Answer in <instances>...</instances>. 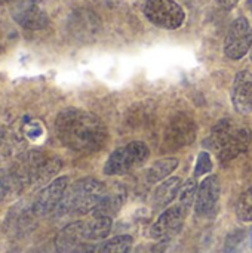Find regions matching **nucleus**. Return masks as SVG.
I'll return each mask as SVG.
<instances>
[{
    "instance_id": "obj_1",
    "label": "nucleus",
    "mask_w": 252,
    "mask_h": 253,
    "mask_svg": "<svg viewBox=\"0 0 252 253\" xmlns=\"http://www.w3.org/2000/svg\"><path fill=\"white\" fill-rule=\"evenodd\" d=\"M59 141L77 153H95L107 141V129L98 116L77 108L61 111L55 120Z\"/></svg>"
},
{
    "instance_id": "obj_2",
    "label": "nucleus",
    "mask_w": 252,
    "mask_h": 253,
    "mask_svg": "<svg viewBox=\"0 0 252 253\" xmlns=\"http://www.w3.org/2000/svg\"><path fill=\"white\" fill-rule=\"evenodd\" d=\"M107 190L105 185L94 178H83L76 181L70 188H67L58 211L62 213L83 215L94 212V209L104 199Z\"/></svg>"
},
{
    "instance_id": "obj_3",
    "label": "nucleus",
    "mask_w": 252,
    "mask_h": 253,
    "mask_svg": "<svg viewBox=\"0 0 252 253\" xmlns=\"http://www.w3.org/2000/svg\"><path fill=\"white\" fill-rule=\"evenodd\" d=\"M149 147L141 141H134L122 148H117L111 153L108 160L104 166L105 175H123L128 173L141 165L146 163L149 159Z\"/></svg>"
},
{
    "instance_id": "obj_4",
    "label": "nucleus",
    "mask_w": 252,
    "mask_h": 253,
    "mask_svg": "<svg viewBox=\"0 0 252 253\" xmlns=\"http://www.w3.org/2000/svg\"><path fill=\"white\" fill-rule=\"evenodd\" d=\"M144 15L151 24L165 30L180 28L186 18L183 7L174 0H147Z\"/></svg>"
},
{
    "instance_id": "obj_5",
    "label": "nucleus",
    "mask_w": 252,
    "mask_h": 253,
    "mask_svg": "<svg viewBox=\"0 0 252 253\" xmlns=\"http://www.w3.org/2000/svg\"><path fill=\"white\" fill-rule=\"evenodd\" d=\"M252 44V30L247 18L241 16L233 21L230 25L226 40H224V53L230 59L244 58Z\"/></svg>"
},
{
    "instance_id": "obj_6",
    "label": "nucleus",
    "mask_w": 252,
    "mask_h": 253,
    "mask_svg": "<svg viewBox=\"0 0 252 253\" xmlns=\"http://www.w3.org/2000/svg\"><path fill=\"white\" fill-rule=\"evenodd\" d=\"M12 16L25 30H42L48 25V13L42 0H19L12 7Z\"/></svg>"
},
{
    "instance_id": "obj_7",
    "label": "nucleus",
    "mask_w": 252,
    "mask_h": 253,
    "mask_svg": "<svg viewBox=\"0 0 252 253\" xmlns=\"http://www.w3.org/2000/svg\"><path fill=\"white\" fill-rule=\"evenodd\" d=\"M196 138L195 122L186 114H177L168 123L165 132V144L168 148H181L192 144Z\"/></svg>"
},
{
    "instance_id": "obj_8",
    "label": "nucleus",
    "mask_w": 252,
    "mask_h": 253,
    "mask_svg": "<svg viewBox=\"0 0 252 253\" xmlns=\"http://www.w3.org/2000/svg\"><path fill=\"white\" fill-rule=\"evenodd\" d=\"M184 218H186V211L181 206L169 208L151 225L150 236L154 240H162V242L171 240L172 237H175L181 231L183 224H184Z\"/></svg>"
},
{
    "instance_id": "obj_9",
    "label": "nucleus",
    "mask_w": 252,
    "mask_h": 253,
    "mask_svg": "<svg viewBox=\"0 0 252 253\" xmlns=\"http://www.w3.org/2000/svg\"><path fill=\"white\" fill-rule=\"evenodd\" d=\"M88 242L86 222L77 221L64 227L55 237V249L58 253H79Z\"/></svg>"
},
{
    "instance_id": "obj_10",
    "label": "nucleus",
    "mask_w": 252,
    "mask_h": 253,
    "mask_svg": "<svg viewBox=\"0 0 252 253\" xmlns=\"http://www.w3.org/2000/svg\"><path fill=\"white\" fill-rule=\"evenodd\" d=\"M67 185H68V179L67 176H59L56 179H53L49 185H46L37 196L36 202H34V212L40 216L48 215L50 212H53L55 209H58L65 191H67Z\"/></svg>"
},
{
    "instance_id": "obj_11",
    "label": "nucleus",
    "mask_w": 252,
    "mask_h": 253,
    "mask_svg": "<svg viewBox=\"0 0 252 253\" xmlns=\"http://www.w3.org/2000/svg\"><path fill=\"white\" fill-rule=\"evenodd\" d=\"M68 30L74 39L91 42L97 37L100 31V19L94 12L88 9H80L70 15Z\"/></svg>"
},
{
    "instance_id": "obj_12",
    "label": "nucleus",
    "mask_w": 252,
    "mask_h": 253,
    "mask_svg": "<svg viewBox=\"0 0 252 253\" xmlns=\"http://www.w3.org/2000/svg\"><path fill=\"white\" fill-rule=\"evenodd\" d=\"M232 101L239 113H252V74L250 71H239L236 74L232 89Z\"/></svg>"
},
{
    "instance_id": "obj_13",
    "label": "nucleus",
    "mask_w": 252,
    "mask_h": 253,
    "mask_svg": "<svg viewBox=\"0 0 252 253\" xmlns=\"http://www.w3.org/2000/svg\"><path fill=\"white\" fill-rule=\"evenodd\" d=\"M220 200V181L215 175L203 179L196 196V212L202 216L211 215Z\"/></svg>"
},
{
    "instance_id": "obj_14",
    "label": "nucleus",
    "mask_w": 252,
    "mask_h": 253,
    "mask_svg": "<svg viewBox=\"0 0 252 253\" xmlns=\"http://www.w3.org/2000/svg\"><path fill=\"white\" fill-rule=\"evenodd\" d=\"M251 144V133L248 129H238L235 132V135L232 136V139L224 145V148L218 153L220 162L223 165L229 163L230 160H233L235 157H238L239 154L245 153L248 150Z\"/></svg>"
},
{
    "instance_id": "obj_15",
    "label": "nucleus",
    "mask_w": 252,
    "mask_h": 253,
    "mask_svg": "<svg viewBox=\"0 0 252 253\" xmlns=\"http://www.w3.org/2000/svg\"><path fill=\"white\" fill-rule=\"evenodd\" d=\"M181 190V179L178 176H172L165 179L153 193V205L156 209L166 208L178 194Z\"/></svg>"
},
{
    "instance_id": "obj_16",
    "label": "nucleus",
    "mask_w": 252,
    "mask_h": 253,
    "mask_svg": "<svg viewBox=\"0 0 252 253\" xmlns=\"http://www.w3.org/2000/svg\"><path fill=\"white\" fill-rule=\"evenodd\" d=\"M236 130H238V129L235 127V125L232 123V120L224 119V120L218 122V123L214 126V129H212V132H211V136H209L208 141H206V145H208L211 150L220 153V151L224 148V145L232 139V136L235 135Z\"/></svg>"
},
{
    "instance_id": "obj_17",
    "label": "nucleus",
    "mask_w": 252,
    "mask_h": 253,
    "mask_svg": "<svg viewBox=\"0 0 252 253\" xmlns=\"http://www.w3.org/2000/svg\"><path fill=\"white\" fill-rule=\"evenodd\" d=\"M125 191L122 188L114 190V193H105L104 199L94 209V216H108L113 218L125 202Z\"/></svg>"
},
{
    "instance_id": "obj_18",
    "label": "nucleus",
    "mask_w": 252,
    "mask_h": 253,
    "mask_svg": "<svg viewBox=\"0 0 252 253\" xmlns=\"http://www.w3.org/2000/svg\"><path fill=\"white\" fill-rule=\"evenodd\" d=\"M177 166H178V160L177 159H172V157L157 160L149 169V173H147L149 182H159V181L166 179L177 169Z\"/></svg>"
},
{
    "instance_id": "obj_19",
    "label": "nucleus",
    "mask_w": 252,
    "mask_h": 253,
    "mask_svg": "<svg viewBox=\"0 0 252 253\" xmlns=\"http://www.w3.org/2000/svg\"><path fill=\"white\" fill-rule=\"evenodd\" d=\"M111 218L108 216H94L92 221L86 222V236L88 240H101L105 239L111 230Z\"/></svg>"
},
{
    "instance_id": "obj_20",
    "label": "nucleus",
    "mask_w": 252,
    "mask_h": 253,
    "mask_svg": "<svg viewBox=\"0 0 252 253\" xmlns=\"http://www.w3.org/2000/svg\"><path fill=\"white\" fill-rule=\"evenodd\" d=\"M131 248H132L131 236H117L102 243L98 248L97 253H129Z\"/></svg>"
},
{
    "instance_id": "obj_21",
    "label": "nucleus",
    "mask_w": 252,
    "mask_h": 253,
    "mask_svg": "<svg viewBox=\"0 0 252 253\" xmlns=\"http://www.w3.org/2000/svg\"><path fill=\"white\" fill-rule=\"evenodd\" d=\"M247 243V233L245 230H235L232 231L224 242V253H244Z\"/></svg>"
},
{
    "instance_id": "obj_22",
    "label": "nucleus",
    "mask_w": 252,
    "mask_h": 253,
    "mask_svg": "<svg viewBox=\"0 0 252 253\" xmlns=\"http://www.w3.org/2000/svg\"><path fill=\"white\" fill-rule=\"evenodd\" d=\"M62 163L59 159L56 157H52V159H46L43 162V165L40 166L39 169V173H37V178H36V182H48L52 176H55L58 173V170L61 169Z\"/></svg>"
},
{
    "instance_id": "obj_23",
    "label": "nucleus",
    "mask_w": 252,
    "mask_h": 253,
    "mask_svg": "<svg viewBox=\"0 0 252 253\" xmlns=\"http://www.w3.org/2000/svg\"><path fill=\"white\" fill-rule=\"evenodd\" d=\"M180 206L184 209V211H187L192 205H193V202H196V196H198V185H196V181L195 179H189V181H186V184L181 187V190H180Z\"/></svg>"
},
{
    "instance_id": "obj_24",
    "label": "nucleus",
    "mask_w": 252,
    "mask_h": 253,
    "mask_svg": "<svg viewBox=\"0 0 252 253\" xmlns=\"http://www.w3.org/2000/svg\"><path fill=\"white\" fill-rule=\"evenodd\" d=\"M238 218L244 222H252V188L247 190L238 202L236 206Z\"/></svg>"
},
{
    "instance_id": "obj_25",
    "label": "nucleus",
    "mask_w": 252,
    "mask_h": 253,
    "mask_svg": "<svg viewBox=\"0 0 252 253\" xmlns=\"http://www.w3.org/2000/svg\"><path fill=\"white\" fill-rule=\"evenodd\" d=\"M212 169V162L208 153H201L198 157V163H196V170H195V176H202L205 173H208Z\"/></svg>"
},
{
    "instance_id": "obj_26",
    "label": "nucleus",
    "mask_w": 252,
    "mask_h": 253,
    "mask_svg": "<svg viewBox=\"0 0 252 253\" xmlns=\"http://www.w3.org/2000/svg\"><path fill=\"white\" fill-rule=\"evenodd\" d=\"M7 190H9V179L4 172H0V203L7 194Z\"/></svg>"
},
{
    "instance_id": "obj_27",
    "label": "nucleus",
    "mask_w": 252,
    "mask_h": 253,
    "mask_svg": "<svg viewBox=\"0 0 252 253\" xmlns=\"http://www.w3.org/2000/svg\"><path fill=\"white\" fill-rule=\"evenodd\" d=\"M36 130H37V132L42 130V127L39 126L37 122H31V123L25 127V133H27L28 138H31V139H37V138L40 136V133H36Z\"/></svg>"
},
{
    "instance_id": "obj_28",
    "label": "nucleus",
    "mask_w": 252,
    "mask_h": 253,
    "mask_svg": "<svg viewBox=\"0 0 252 253\" xmlns=\"http://www.w3.org/2000/svg\"><path fill=\"white\" fill-rule=\"evenodd\" d=\"M221 7H224V9H232L233 6H236L238 4V1L239 0H215Z\"/></svg>"
},
{
    "instance_id": "obj_29",
    "label": "nucleus",
    "mask_w": 252,
    "mask_h": 253,
    "mask_svg": "<svg viewBox=\"0 0 252 253\" xmlns=\"http://www.w3.org/2000/svg\"><path fill=\"white\" fill-rule=\"evenodd\" d=\"M1 141H3V130L0 129V144H1Z\"/></svg>"
},
{
    "instance_id": "obj_30",
    "label": "nucleus",
    "mask_w": 252,
    "mask_h": 253,
    "mask_svg": "<svg viewBox=\"0 0 252 253\" xmlns=\"http://www.w3.org/2000/svg\"><path fill=\"white\" fill-rule=\"evenodd\" d=\"M250 242H251V248H252V228L250 230Z\"/></svg>"
},
{
    "instance_id": "obj_31",
    "label": "nucleus",
    "mask_w": 252,
    "mask_h": 253,
    "mask_svg": "<svg viewBox=\"0 0 252 253\" xmlns=\"http://www.w3.org/2000/svg\"><path fill=\"white\" fill-rule=\"evenodd\" d=\"M7 1H10V0H0V4H4V3H7Z\"/></svg>"
},
{
    "instance_id": "obj_32",
    "label": "nucleus",
    "mask_w": 252,
    "mask_h": 253,
    "mask_svg": "<svg viewBox=\"0 0 252 253\" xmlns=\"http://www.w3.org/2000/svg\"><path fill=\"white\" fill-rule=\"evenodd\" d=\"M248 4H250V9L252 10V0H248Z\"/></svg>"
},
{
    "instance_id": "obj_33",
    "label": "nucleus",
    "mask_w": 252,
    "mask_h": 253,
    "mask_svg": "<svg viewBox=\"0 0 252 253\" xmlns=\"http://www.w3.org/2000/svg\"><path fill=\"white\" fill-rule=\"evenodd\" d=\"M251 59H252V50H251Z\"/></svg>"
}]
</instances>
